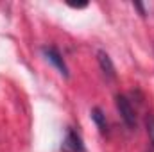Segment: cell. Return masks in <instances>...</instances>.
Here are the masks:
<instances>
[{"label":"cell","instance_id":"cell-2","mask_svg":"<svg viewBox=\"0 0 154 152\" xmlns=\"http://www.w3.org/2000/svg\"><path fill=\"white\" fill-rule=\"evenodd\" d=\"M43 56L59 70V74L63 77H68V66H66V63H65V59H63V56L59 54V50L56 48V47H43Z\"/></svg>","mask_w":154,"mask_h":152},{"label":"cell","instance_id":"cell-5","mask_svg":"<svg viewBox=\"0 0 154 152\" xmlns=\"http://www.w3.org/2000/svg\"><path fill=\"white\" fill-rule=\"evenodd\" d=\"M91 120L95 122L97 129H99L102 134H106V132H108V122H106V114L102 113V109H100V108H93V109H91Z\"/></svg>","mask_w":154,"mask_h":152},{"label":"cell","instance_id":"cell-4","mask_svg":"<svg viewBox=\"0 0 154 152\" xmlns=\"http://www.w3.org/2000/svg\"><path fill=\"white\" fill-rule=\"evenodd\" d=\"M97 61H99V66H100V70H102L104 75L108 77V79H115L116 77L115 65H113V61H111V57H109L108 52L99 50V52H97Z\"/></svg>","mask_w":154,"mask_h":152},{"label":"cell","instance_id":"cell-1","mask_svg":"<svg viewBox=\"0 0 154 152\" xmlns=\"http://www.w3.org/2000/svg\"><path fill=\"white\" fill-rule=\"evenodd\" d=\"M115 106H116V111L120 114V118L124 120V123L133 131L136 129V113H134V108L131 104V100L125 97V95H116L115 97Z\"/></svg>","mask_w":154,"mask_h":152},{"label":"cell","instance_id":"cell-7","mask_svg":"<svg viewBox=\"0 0 154 152\" xmlns=\"http://www.w3.org/2000/svg\"><path fill=\"white\" fill-rule=\"evenodd\" d=\"M133 7L140 11V16H147V11H145V7H143L140 2H133Z\"/></svg>","mask_w":154,"mask_h":152},{"label":"cell","instance_id":"cell-3","mask_svg":"<svg viewBox=\"0 0 154 152\" xmlns=\"http://www.w3.org/2000/svg\"><path fill=\"white\" fill-rule=\"evenodd\" d=\"M61 150L63 152H84L82 138L77 134L72 127L66 131V136H65V140L61 143Z\"/></svg>","mask_w":154,"mask_h":152},{"label":"cell","instance_id":"cell-6","mask_svg":"<svg viewBox=\"0 0 154 152\" xmlns=\"http://www.w3.org/2000/svg\"><path fill=\"white\" fill-rule=\"evenodd\" d=\"M145 129H147V134H149V140L154 145V114L149 113L145 116Z\"/></svg>","mask_w":154,"mask_h":152}]
</instances>
